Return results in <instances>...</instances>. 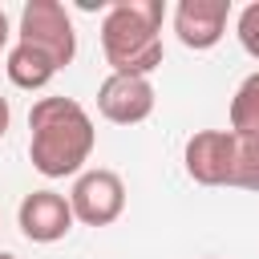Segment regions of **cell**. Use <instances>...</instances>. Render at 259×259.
Returning a JSON list of instances; mask_svg holds the SVG:
<instances>
[{"label": "cell", "mask_w": 259, "mask_h": 259, "mask_svg": "<svg viewBox=\"0 0 259 259\" xmlns=\"http://www.w3.org/2000/svg\"><path fill=\"white\" fill-rule=\"evenodd\" d=\"M97 130L81 101L73 97H40L28 109V162L45 178L81 174L93 154Z\"/></svg>", "instance_id": "cell-1"}, {"label": "cell", "mask_w": 259, "mask_h": 259, "mask_svg": "<svg viewBox=\"0 0 259 259\" xmlns=\"http://www.w3.org/2000/svg\"><path fill=\"white\" fill-rule=\"evenodd\" d=\"M162 0H117L101 16V53L113 73L150 77L162 65Z\"/></svg>", "instance_id": "cell-2"}, {"label": "cell", "mask_w": 259, "mask_h": 259, "mask_svg": "<svg viewBox=\"0 0 259 259\" xmlns=\"http://www.w3.org/2000/svg\"><path fill=\"white\" fill-rule=\"evenodd\" d=\"M20 45H32L45 57H53L57 69L73 65V57H77V28H73L69 8L61 0H28L20 8Z\"/></svg>", "instance_id": "cell-3"}, {"label": "cell", "mask_w": 259, "mask_h": 259, "mask_svg": "<svg viewBox=\"0 0 259 259\" xmlns=\"http://www.w3.org/2000/svg\"><path fill=\"white\" fill-rule=\"evenodd\" d=\"M69 206H73V223H85V227H109L121 219L125 210V182L121 174L113 170H81L73 178V190L65 194Z\"/></svg>", "instance_id": "cell-4"}, {"label": "cell", "mask_w": 259, "mask_h": 259, "mask_svg": "<svg viewBox=\"0 0 259 259\" xmlns=\"http://www.w3.org/2000/svg\"><path fill=\"white\" fill-rule=\"evenodd\" d=\"M186 174L198 186H231V170H235V134L231 130H198L186 138L182 150Z\"/></svg>", "instance_id": "cell-5"}, {"label": "cell", "mask_w": 259, "mask_h": 259, "mask_svg": "<svg viewBox=\"0 0 259 259\" xmlns=\"http://www.w3.org/2000/svg\"><path fill=\"white\" fill-rule=\"evenodd\" d=\"M97 109L113 125H138V121H146L154 113V85H150V77L109 73L97 85Z\"/></svg>", "instance_id": "cell-6"}, {"label": "cell", "mask_w": 259, "mask_h": 259, "mask_svg": "<svg viewBox=\"0 0 259 259\" xmlns=\"http://www.w3.org/2000/svg\"><path fill=\"white\" fill-rule=\"evenodd\" d=\"M16 227L28 243H57L73 231V206L57 190H32L16 206Z\"/></svg>", "instance_id": "cell-7"}, {"label": "cell", "mask_w": 259, "mask_h": 259, "mask_svg": "<svg viewBox=\"0 0 259 259\" xmlns=\"http://www.w3.org/2000/svg\"><path fill=\"white\" fill-rule=\"evenodd\" d=\"M231 20V0H178L174 4V32L186 49L206 53L223 40Z\"/></svg>", "instance_id": "cell-8"}, {"label": "cell", "mask_w": 259, "mask_h": 259, "mask_svg": "<svg viewBox=\"0 0 259 259\" xmlns=\"http://www.w3.org/2000/svg\"><path fill=\"white\" fill-rule=\"evenodd\" d=\"M4 69H8V81L16 85V89H45L53 77H57V65H53V57H45L40 49H32V45H12L8 49V61H4Z\"/></svg>", "instance_id": "cell-9"}, {"label": "cell", "mask_w": 259, "mask_h": 259, "mask_svg": "<svg viewBox=\"0 0 259 259\" xmlns=\"http://www.w3.org/2000/svg\"><path fill=\"white\" fill-rule=\"evenodd\" d=\"M231 134H259V73L243 77L231 97Z\"/></svg>", "instance_id": "cell-10"}, {"label": "cell", "mask_w": 259, "mask_h": 259, "mask_svg": "<svg viewBox=\"0 0 259 259\" xmlns=\"http://www.w3.org/2000/svg\"><path fill=\"white\" fill-rule=\"evenodd\" d=\"M231 186H239V190H259V134H235Z\"/></svg>", "instance_id": "cell-11"}, {"label": "cell", "mask_w": 259, "mask_h": 259, "mask_svg": "<svg viewBox=\"0 0 259 259\" xmlns=\"http://www.w3.org/2000/svg\"><path fill=\"white\" fill-rule=\"evenodd\" d=\"M235 36H239L243 53L259 61V0H255V4H247V8L239 12V20H235Z\"/></svg>", "instance_id": "cell-12"}, {"label": "cell", "mask_w": 259, "mask_h": 259, "mask_svg": "<svg viewBox=\"0 0 259 259\" xmlns=\"http://www.w3.org/2000/svg\"><path fill=\"white\" fill-rule=\"evenodd\" d=\"M8 125H12V109H8V101L0 97V138L8 134Z\"/></svg>", "instance_id": "cell-13"}, {"label": "cell", "mask_w": 259, "mask_h": 259, "mask_svg": "<svg viewBox=\"0 0 259 259\" xmlns=\"http://www.w3.org/2000/svg\"><path fill=\"white\" fill-rule=\"evenodd\" d=\"M8 36H12V28H8V16H4V8H0V53H4Z\"/></svg>", "instance_id": "cell-14"}, {"label": "cell", "mask_w": 259, "mask_h": 259, "mask_svg": "<svg viewBox=\"0 0 259 259\" xmlns=\"http://www.w3.org/2000/svg\"><path fill=\"white\" fill-rule=\"evenodd\" d=\"M0 259H16V255H12V251H0Z\"/></svg>", "instance_id": "cell-15"}]
</instances>
